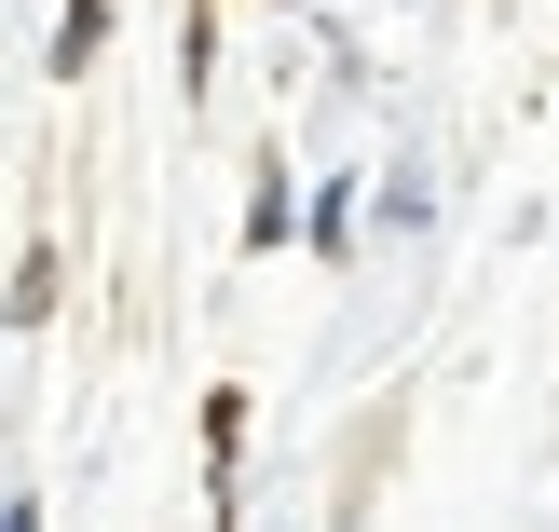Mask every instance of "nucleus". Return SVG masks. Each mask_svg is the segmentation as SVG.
Listing matches in <instances>:
<instances>
[{
	"label": "nucleus",
	"instance_id": "f257e3e1",
	"mask_svg": "<svg viewBox=\"0 0 559 532\" xmlns=\"http://www.w3.org/2000/svg\"><path fill=\"white\" fill-rule=\"evenodd\" d=\"M300 233V178H260V205H246V246H287Z\"/></svg>",
	"mask_w": 559,
	"mask_h": 532
},
{
	"label": "nucleus",
	"instance_id": "f03ea898",
	"mask_svg": "<svg viewBox=\"0 0 559 532\" xmlns=\"http://www.w3.org/2000/svg\"><path fill=\"white\" fill-rule=\"evenodd\" d=\"M96 42H109V0H69V14H55V69H82Z\"/></svg>",
	"mask_w": 559,
	"mask_h": 532
},
{
	"label": "nucleus",
	"instance_id": "7ed1b4c3",
	"mask_svg": "<svg viewBox=\"0 0 559 532\" xmlns=\"http://www.w3.org/2000/svg\"><path fill=\"white\" fill-rule=\"evenodd\" d=\"M55 315V246H27V260H14V328H41Z\"/></svg>",
	"mask_w": 559,
	"mask_h": 532
},
{
	"label": "nucleus",
	"instance_id": "20e7f679",
	"mask_svg": "<svg viewBox=\"0 0 559 532\" xmlns=\"http://www.w3.org/2000/svg\"><path fill=\"white\" fill-rule=\"evenodd\" d=\"M0 532H41V492H27V478H14V506H0Z\"/></svg>",
	"mask_w": 559,
	"mask_h": 532
}]
</instances>
